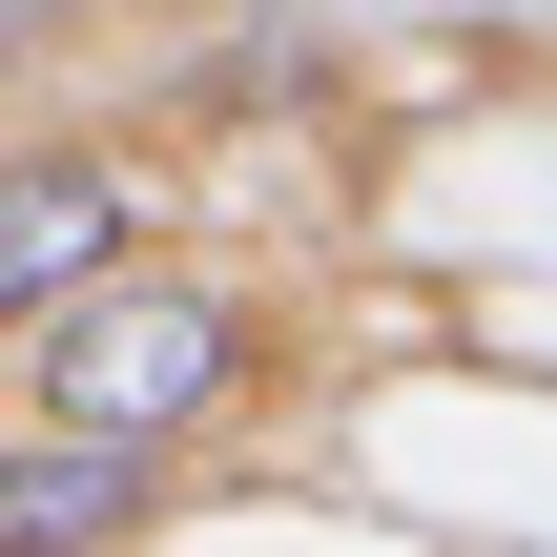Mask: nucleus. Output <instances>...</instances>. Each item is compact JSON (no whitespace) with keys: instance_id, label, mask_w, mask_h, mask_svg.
Returning <instances> with one entry per match:
<instances>
[{"instance_id":"obj_4","label":"nucleus","mask_w":557,"mask_h":557,"mask_svg":"<svg viewBox=\"0 0 557 557\" xmlns=\"http://www.w3.org/2000/svg\"><path fill=\"white\" fill-rule=\"evenodd\" d=\"M41 21H62V0H0V62H21V41H41Z\"/></svg>"},{"instance_id":"obj_2","label":"nucleus","mask_w":557,"mask_h":557,"mask_svg":"<svg viewBox=\"0 0 557 557\" xmlns=\"http://www.w3.org/2000/svg\"><path fill=\"white\" fill-rule=\"evenodd\" d=\"M124 537H165V434L21 413L0 434V557H124Z\"/></svg>"},{"instance_id":"obj_1","label":"nucleus","mask_w":557,"mask_h":557,"mask_svg":"<svg viewBox=\"0 0 557 557\" xmlns=\"http://www.w3.org/2000/svg\"><path fill=\"white\" fill-rule=\"evenodd\" d=\"M21 351V413H83V434H227L248 413V372H269V331H248V289H207V269H83L62 310H21L0 331Z\"/></svg>"},{"instance_id":"obj_3","label":"nucleus","mask_w":557,"mask_h":557,"mask_svg":"<svg viewBox=\"0 0 557 557\" xmlns=\"http://www.w3.org/2000/svg\"><path fill=\"white\" fill-rule=\"evenodd\" d=\"M124 248H145V165L124 145H0V331L62 310L83 269H124Z\"/></svg>"}]
</instances>
